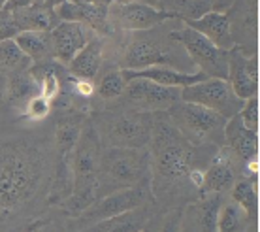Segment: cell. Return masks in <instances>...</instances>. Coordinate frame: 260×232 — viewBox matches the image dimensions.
<instances>
[{
	"label": "cell",
	"mask_w": 260,
	"mask_h": 232,
	"mask_svg": "<svg viewBox=\"0 0 260 232\" xmlns=\"http://www.w3.org/2000/svg\"><path fill=\"white\" fill-rule=\"evenodd\" d=\"M149 146L153 193L174 187L189 176L194 161V146L170 123V119L153 121Z\"/></svg>",
	"instance_id": "obj_1"
},
{
	"label": "cell",
	"mask_w": 260,
	"mask_h": 232,
	"mask_svg": "<svg viewBox=\"0 0 260 232\" xmlns=\"http://www.w3.org/2000/svg\"><path fill=\"white\" fill-rule=\"evenodd\" d=\"M151 161L147 149L110 148L102 149L98 168L100 196L121 191V189L151 185Z\"/></svg>",
	"instance_id": "obj_2"
},
{
	"label": "cell",
	"mask_w": 260,
	"mask_h": 232,
	"mask_svg": "<svg viewBox=\"0 0 260 232\" xmlns=\"http://www.w3.org/2000/svg\"><path fill=\"white\" fill-rule=\"evenodd\" d=\"M38 162L15 146H0V219L32 196Z\"/></svg>",
	"instance_id": "obj_3"
},
{
	"label": "cell",
	"mask_w": 260,
	"mask_h": 232,
	"mask_svg": "<svg viewBox=\"0 0 260 232\" xmlns=\"http://www.w3.org/2000/svg\"><path fill=\"white\" fill-rule=\"evenodd\" d=\"M155 28L136 33L128 40L121 57L123 70H142L147 66H170L179 70L177 53L174 51L176 42L170 40V36L164 40L162 34L155 33Z\"/></svg>",
	"instance_id": "obj_4"
},
{
	"label": "cell",
	"mask_w": 260,
	"mask_h": 232,
	"mask_svg": "<svg viewBox=\"0 0 260 232\" xmlns=\"http://www.w3.org/2000/svg\"><path fill=\"white\" fill-rule=\"evenodd\" d=\"M170 40H174L187 51L190 63L200 68L206 77L226 79L228 76V51L211 44L206 36L196 33L187 25L174 26L168 33Z\"/></svg>",
	"instance_id": "obj_5"
},
{
	"label": "cell",
	"mask_w": 260,
	"mask_h": 232,
	"mask_svg": "<svg viewBox=\"0 0 260 232\" xmlns=\"http://www.w3.org/2000/svg\"><path fill=\"white\" fill-rule=\"evenodd\" d=\"M170 123L181 132L192 146L209 140L213 134L222 132V127L226 119L219 115L217 111H211L204 106L179 100L172 108L166 110Z\"/></svg>",
	"instance_id": "obj_6"
},
{
	"label": "cell",
	"mask_w": 260,
	"mask_h": 232,
	"mask_svg": "<svg viewBox=\"0 0 260 232\" xmlns=\"http://www.w3.org/2000/svg\"><path fill=\"white\" fill-rule=\"evenodd\" d=\"M181 100L204 106L211 111H217L224 119H230L232 115H236L243 106V100H240L232 93L226 79H217V77H206L198 83L183 87Z\"/></svg>",
	"instance_id": "obj_7"
},
{
	"label": "cell",
	"mask_w": 260,
	"mask_h": 232,
	"mask_svg": "<svg viewBox=\"0 0 260 232\" xmlns=\"http://www.w3.org/2000/svg\"><path fill=\"white\" fill-rule=\"evenodd\" d=\"M108 17L113 28H123L130 33L151 31L155 26L164 25L166 21H174L176 17L170 12L145 4V2H111L108 6Z\"/></svg>",
	"instance_id": "obj_8"
},
{
	"label": "cell",
	"mask_w": 260,
	"mask_h": 232,
	"mask_svg": "<svg viewBox=\"0 0 260 232\" xmlns=\"http://www.w3.org/2000/svg\"><path fill=\"white\" fill-rule=\"evenodd\" d=\"M151 185H138V187L130 189H121L115 193H110L106 196H100L96 202H92L91 206L85 212L78 215L79 225H83L85 228L96 225L100 221H106L110 217H115L119 213H124L128 210L140 208L145 204L147 200V191Z\"/></svg>",
	"instance_id": "obj_9"
},
{
	"label": "cell",
	"mask_w": 260,
	"mask_h": 232,
	"mask_svg": "<svg viewBox=\"0 0 260 232\" xmlns=\"http://www.w3.org/2000/svg\"><path fill=\"white\" fill-rule=\"evenodd\" d=\"M128 104L136 111H166L174 104L181 100V89L177 87H162V85L143 79V77H134L126 81L124 93Z\"/></svg>",
	"instance_id": "obj_10"
},
{
	"label": "cell",
	"mask_w": 260,
	"mask_h": 232,
	"mask_svg": "<svg viewBox=\"0 0 260 232\" xmlns=\"http://www.w3.org/2000/svg\"><path fill=\"white\" fill-rule=\"evenodd\" d=\"M153 119L147 111H128L111 123L108 138L113 148H134L145 149L151 142Z\"/></svg>",
	"instance_id": "obj_11"
},
{
	"label": "cell",
	"mask_w": 260,
	"mask_h": 232,
	"mask_svg": "<svg viewBox=\"0 0 260 232\" xmlns=\"http://www.w3.org/2000/svg\"><path fill=\"white\" fill-rule=\"evenodd\" d=\"M230 89L240 100L256 97L258 91V59L256 55H245V51L234 45L228 51V76Z\"/></svg>",
	"instance_id": "obj_12"
},
{
	"label": "cell",
	"mask_w": 260,
	"mask_h": 232,
	"mask_svg": "<svg viewBox=\"0 0 260 232\" xmlns=\"http://www.w3.org/2000/svg\"><path fill=\"white\" fill-rule=\"evenodd\" d=\"M49 34H51L55 61H59L62 65H68L78 55L79 49L96 36V33L91 31L89 26L81 23H72V21H59Z\"/></svg>",
	"instance_id": "obj_13"
},
{
	"label": "cell",
	"mask_w": 260,
	"mask_h": 232,
	"mask_svg": "<svg viewBox=\"0 0 260 232\" xmlns=\"http://www.w3.org/2000/svg\"><path fill=\"white\" fill-rule=\"evenodd\" d=\"M55 12H57L59 21L81 23V25L89 26L91 31H94L98 36H106V34L113 33V26L110 25V17H108V6L66 0Z\"/></svg>",
	"instance_id": "obj_14"
},
{
	"label": "cell",
	"mask_w": 260,
	"mask_h": 232,
	"mask_svg": "<svg viewBox=\"0 0 260 232\" xmlns=\"http://www.w3.org/2000/svg\"><path fill=\"white\" fill-rule=\"evenodd\" d=\"M123 76L126 81L134 79V77H143V79L155 81L162 87H177V89L189 87V85L206 79L202 72H181L176 68H170V66H147L142 70H123Z\"/></svg>",
	"instance_id": "obj_15"
},
{
	"label": "cell",
	"mask_w": 260,
	"mask_h": 232,
	"mask_svg": "<svg viewBox=\"0 0 260 232\" xmlns=\"http://www.w3.org/2000/svg\"><path fill=\"white\" fill-rule=\"evenodd\" d=\"M222 134L226 140V146L234 157L241 162H247L258 155V136L254 130H249L243 127L240 115L236 113L230 119H226L224 127H222Z\"/></svg>",
	"instance_id": "obj_16"
},
{
	"label": "cell",
	"mask_w": 260,
	"mask_h": 232,
	"mask_svg": "<svg viewBox=\"0 0 260 232\" xmlns=\"http://www.w3.org/2000/svg\"><path fill=\"white\" fill-rule=\"evenodd\" d=\"M104 49L106 42L104 36H94L78 51V55L68 63V72L74 77H81V79H89L94 81L98 72L102 68L104 63Z\"/></svg>",
	"instance_id": "obj_17"
},
{
	"label": "cell",
	"mask_w": 260,
	"mask_h": 232,
	"mask_svg": "<svg viewBox=\"0 0 260 232\" xmlns=\"http://www.w3.org/2000/svg\"><path fill=\"white\" fill-rule=\"evenodd\" d=\"M12 19L19 33H51L59 23L57 12L42 4L40 0L12 12Z\"/></svg>",
	"instance_id": "obj_18"
},
{
	"label": "cell",
	"mask_w": 260,
	"mask_h": 232,
	"mask_svg": "<svg viewBox=\"0 0 260 232\" xmlns=\"http://www.w3.org/2000/svg\"><path fill=\"white\" fill-rule=\"evenodd\" d=\"M183 25H187L189 28L200 33L202 36H206L211 44H215L217 47L224 49V51H230L236 45L234 38H232V33H230V21H228L226 13L209 12V13H206L204 17H200V19L187 21V23H183Z\"/></svg>",
	"instance_id": "obj_19"
},
{
	"label": "cell",
	"mask_w": 260,
	"mask_h": 232,
	"mask_svg": "<svg viewBox=\"0 0 260 232\" xmlns=\"http://www.w3.org/2000/svg\"><path fill=\"white\" fill-rule=\"evenodd\" d=\"M234 183L236 176L234 168H232V161H230V151L228 149H221L213 157L211 166L204 172V185H202V189L206 193L221 194L224 191H230Z\"/></svg>",
	"instance_id": "obj_20"
},
{
	"label": "cell",
	"mask_w": 260,
	"mask_h": 232,
	"mask_svg": "<svg viewBox=\"0 0 260 232\" xmlns=\"http://www.w3.org/2000/svg\"><path fill=\"white\" fill-rule=\"evenodd\" d=\"M230 21V33L234 38L236 33L247 36L251 42L256 44V0H236L232 8L226 12Z\"/></svg>",
	"instance_id": "obj_21"
},
{
	"label": "cell",
	"mask_w": 260,
	"mask_h": 232,
	"mask_svg": "<svg viewBox=\"0 0 260 232\" xmlns=\"http://www.w3.org/2000/svg\"><path fill=\"white\" fill-rule=\"evenodd\" d=\"M149 221V213L143 206L119 213L115 217L100 221L96 225L85 228L83 232H142L145 230V223Z\"/></svg>",
	"instance_id": "obj_22"
},
{
	"label": "cell",
	"mask_w": 260,
	"mask_h": 232,
	"mask_svg": "<svg viewBox=\"0 0 260 232\" xmlns=\"http://www.w3.org/2000/svg\"><path fill=\"white\" fill-rule=\"evenodd\" d=\"M13 40H15V44L19 45L21 51L30 59L32 65H42V63L55 61L51 34L49 33H17Z\"/></svg>",
	"instance_id": "obj_23"
},
{
	"label": "cell",
	"mask_w": 260,
	"mask_h": 232,
	"mask_svg": "<svg viewBox=\"0 0 260 232\" xmlns=\"http://www.w3.org/2000/svg\"><path fill=\"white\" fill-rule=\"evenodd\" d=\"M38 93V83L34 81V77L30 76L28 70L8 76L6 100L12 104V108H15V110L23 111L25 104L28 102V98H32Z\"/></svg>",
	"instance_id": "obj_24"
},
{
	"label": "cell",
	"mask_w": 260,
	"mask_h": 232,
	"mask_svg": "<svg viewBox=\"0 0 260 232\" xmlns=\"http://www.w3.org/2000/svg\"><path fill=\"white\" fill-rule=\"evenodd\" d=\"M32 66L30 59L19 49V45L15 44V40H2L0 42V76H13L25 72Z\"/></svg>",
	"instance_id": "obj_25"
},
{
	"label": "cell",
	"mask_w": 260,
	"mask_h": 232,
	"mask_svg": "<svg viewBox=\"0 0 260 232\" xmlns=\"http://www.w3.org/2000/svg\"><path fill=\"white\" fill-rule=\"evenodd\" d=\"M232 202L245 212L249 221L256 219V212H258V200H256V189H254L253 181L240 180L232 185Z\"/></svg>",
	"instance_id": "obj_26"
},
{
	"label": "cell",
	"mask_w": 260,
	"mask_h": 232,
	"mask_svg": "<svg viewBox=\"0 0 260 232\" xmlns=\"http://www.w3.org/2000/svg\"><path fill=\"white\" fill-rule=\"evenodd\" d=\"M221 206V194L217 193L206 196L196 206V217H198V226L202 232H217V219H219Z\"/></svg>",
	"instance_id": "obj_27"
},
{
	"label": "cell",
	"mask_w": 260,
	"mask_h": 232,
	"mask_svg": "<svg viewBox=\"0 0 260 232\" xmlns=\"http://www.w3.org/2000/svg\"><path fill=\"white\" fill-rule=\"evenodd\" d=\"M124 87H126V79L123 76L121 68H111L98 79V83L94 85V91L98 93V97L104 100H113V98L123 97Z\"/></svg>",
	"instance_id": "obj_28"
},
{
	"label": "cell",
	"mask_w": 260,
	"mask_h": 232,
	"mask_svg": "<svg viewBox=\"0 0 260 232\" xmlns=\"http://www.w3.org/2000/svg\"><path fill=\"white\" fill-rule=\"evenodd\" d=\"M247 221L245 212L236 202H228L221 206L219 219H217V232H243V226Z\"/></svg>",
	"instance_id": "obj_29"
},
{
	"label": "cell",
	"mask_w": 260,
	"mask_h": 232,
	"mask_svg": "<svg viewBox=\"0 0 260 232\" xmlns=\"http://www.w3.org/2000/svg\"><path fill=\"white\" fill-rule=\"evenodd\" d=\"M81 123L79 121H62L57 127V149L59 151H74L78 143Z\"/></svg>",
	"instance_id": "obj_30"
},
{
	"label": "cell",
	"mask_w": 260,
	"mask_h": 232,
	"mask_svg": "<svg viewBox=\"0 0 260 232\" xmlns=\"http://www.w3.org/2000/svg\"><path fill=\"white\" fill-rule=\"evenodd\" d=\"M49 111H51V100H47L46 97H42L38 93L32 98H28V102L23 108V115L34 119V121H40V119H46L49 115Z\"/></svg>",
	"instance_id": "obj_31"
},
{
	"label": "cell",
	"mask_w": 260,
	"mask_h": 232,
	"mask_svg": "<svg viewBox=\"0 0 260 232\" xmlns=\"http://www.w3.org/2000/svg\"><path fill=\"white\" fill-rule=\"evenodd\" d=\"M238 115H240L245 129L256 132L258 130V98L251 97L247 100H243V106L240 108Z\"/></svg>",
	"instance_id": "obj_32"
},
{
	"label": "cell",
	"mask_w": 260,
	"mask_h": 232,
	"mask_svg": "<svg viewBox=\"0 0 260 232\" xmlns=\"http://www.w3.org/2000/svg\"><path fill=\"white\" fill-rule=\"evenodd\" d=\"M68 87H72V95L79 98H91L94 95V81L81 79V77H68Z\"/></svg>",
	"instance_id": "obj_33"
},
{
	"label": "cell",
	"mask_w": 260,
	"mask_h": 232,
	"mask_svg": "<svg viewBox=\"0 0 260 232\" xmlns=\"http://www.w3.org/2000/svg\"><path fill=\"white\" fill-rule=\"evenodd\" d=\"M17 33H19V31H17V26L13 23L12 13L0 10V42H2V40L15 38Z\"/></svg>",
	"instance_id": "obj_34"
},
{
	"label": "cell",
	"mask_w": 260,
	"mask_h": 232,
	"mask_svg": "<svg viewBox=\"0 0 260 232\" xmlns=\"http://www.w3.org/2000/svg\"><path fill=\"white\" fill-rule=\"evenodd\" d=\"M25 232H62V228L51 219H38L26 226Z\"/></svg>",
	"instance_id": "obj_35"
},
{
	"label": "cell",
	"mask_w": 260,
	"mask_h": 232,
	"mask_svg": "<svg viewBox=\"0 0 260 232\" xmlns=\"http://www.w3.org/2000/svg\"><path fill=\"white\" fill-rule=\"evenodd\" d=\"M36 0H8V4L4 6V12H15V10H21V8H26L34 4Z\"/></svg>",
	"instance_id": "obj_36"
},
{
	"label": "cell",
	"mask_w": 260,
	"mask_h": 232,
	"mask_svg": "<svg viewBox=\"0 0 260 232\" xmlns=\"http://www.w3.org/2000/svg\"><path fill=\"white\" fill-rule=\"evenodd\" d=\"M179 228H181V215H179V213H174L168 219V223L164 225L162 232H179Z\"/></svg>",
	"instance_id": "obj_37"
},
{
	"label": "cell",
	"mask_w": 260,
	"mask_h": 232,
	"mask_svg": "<svg viewBox=\"0 0 260 232\" xmlns=\"http://www.w3.org/2000/svg\"><path fill=\"white\" fill-rule=\"evenodd\" d=\"M236 0H211V12H221L226 13Z\"/></svg>",
	"instance_id": "obj_38"
},
{
	"label": "cell",
	"mask_w": 260,
	"mask_h": 232,
	"mask_svg": "<svg viewBox=\"0 0 260 232\" xmlns=\"http://www.w3.org/2000/svg\"><path fill=\"white\" fill-rule=\"evenodd\" d=\"M187 178H190V181H192V185H194V187L202 189V185H204V172H202V170L192 168Z\"/></svg>",
	"instance_id": "obj_39"
},
{
	"label": "cell",
	"mask_w": 260,
	"mask_h": 232,
	"mask_svg": "<svg viewBox=\"0 0 260 232\" xmlns=\"http://www.w3.org/2000/svg\"><path fill=\"white\" fill-rule=\"evenodd\" d=\"M6 89H8V77L0 76V106L6 102Z\"/></svg>",
	"instance_id": "obj_40"
},
{
	"label": "cell",
	"mask_w": 260,
	"mask_h": 232,
	"mask_svg": "<svg viewBox=\"0 0 260 232\" xmlns=\"http://www.w3.org/2000/svg\"><path fill=\"white\" fill-rule=\"evenodd\" d=\"M42 4H46L47 8H51V10H57L60 4H64L66 0H40Z\"/></svg>",
	"instance_id": "obj_41"
},
{
	"label": "cell",
	"mask_w": 260,
	"mask_h": 232,
	"mask_svg": "<svg viewBox=\"0 0 260 232\" xmlns=\"http://www.w3.org/2000/svg\"><path fill=\"white\" fill-rule=\"evenodd\" d=\"M8 4V0H0V10H4V6Z\"/></svg>",
	"instance_id": "obj_42"
},
{
	"label": "cell",
	"mask_w": 260,
	"mask_h": 232,
	"mask_svg": "<svg viewBox=\"0 0 260 232\" xmlns=\"http://www.w3.org/2000/svg\"><path fill=\"white\" fill-rule=\"evenodd\" d=\"M142 232H147V230H142Z\"/></svg>",
	"instance_id": "obj_43"
}]
</instances>
